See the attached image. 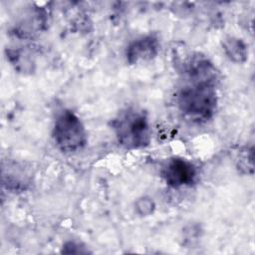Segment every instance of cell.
<instances>
[{
    "label": "cell",
    "mask_w": 255,
    "mask_h": 255,
    "mask_svg": "<svg viewBox=\"0 0 255 255\" xmlns=\"http://www.w3.org/2000/svg\"><path fill=\"white\" fill-rule=\"evenodd\" d=\"M183 73L188 83L179 90L178 108L188 120L206 122L213 116L217 105L214 68L206 59L194 57L184 64Z\"/></svg>",
    "instance_id": "6da1fadb"
},
{
    "label": "cell",
    "mask_w": 255,
    "mask_h": 255,
    "mask_svg": "<svg viewBox=\"0 0 255 255\" xmlns=\"http://www.w3.org/2000/svg\"><path fill=\"white\" fill-rule=\"evenodd\" d=\"M119 143L127 149L146 146L150 141V126L142 110L128 108L119 113L112 123Z\"/></svg>",
    "instance_id": "7a4b0ae2"
},
{
    "label": "cell",
    "mask_w": 255,
    "mask_h": 255,
    "mask_svg": "<svg viewBox=\"0 0 255 255\" xmlns=\"http://www.w3.org/2000/svg\"><path fill=\"white\" fill-rule=\"evenodd\" d=\"M56 145L63 152L80 150L87 142V132L79 117L65 110L56 119L53 128Z\"/></svg>",
    "instance_id": "3957f363"
},
{
    "label": "cell",
    "mask_w": 255,
    "mask_h": 255,
    "mask_svg": "<svg viewBox=\"0 0 255 255\" xmlns=\"http://www.w3.org/2000/svg\"><path fill=\"white\" fill-rule=\"evenodd\" d=\"M161 176L167 185L178 188L191 185L196 177V168L184 158L174 157L166 161L161 169Z\"/></svg>",
    "instance_id": "277c9868"
},
{
    "label": "cell",
    "mask_w": 255,
    "mask_h": 255,
    "mask_svg": "<svg viewBox=\"0 0 255 255\" xmlns=\"http://www.w3.org/2000/svg\"><path fill=\"white\" fill-rule=\"evenodd\" d=\"M158 51V41L153 36H145L133 41L127 49V58L130 64L152 59Z\"/></svg>",
    "instance_id": "5b68a950"
},
{
    "label": "cell",
    "mask_w": 255,
    "mask_h": 255,
    "mask_svg": "<svg viewBox=\"0 0 255 255\" xmlns=\"http://www.w3.org/2000/svg\"><path fill=\"white\" fill-rule=\"evenodd\" d=\"M223 49L230 60L241 63L246 60L247 50L245 44L237 38H228L223 43Z\"/></svg>",
    "instance_id": "8992f818"
},
{
    "label": "cell",
    "mask_w": 255,
    "mask_h": 255,
    "mask_svg": "<svg viewBox=\"0 0 255 255\" xmlns=\"http://www.w3.org/2000/svg\"><path fill=\"white\" fill-rule=\"evenodd\" d=\"M153 203L152 201L149 199V198H143L141 200H139L137 202V208H142L143 210L141 211V214L145 215V214H148L152 211V208H153Z\"/></svg>",
    "instance_id": "52a82bcc"
}]
</instances>
